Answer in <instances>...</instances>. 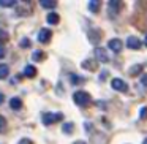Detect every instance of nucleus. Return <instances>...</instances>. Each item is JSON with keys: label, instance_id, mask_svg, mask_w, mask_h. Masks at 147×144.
<instances>
[{"label": "nucleus", "instance_id": "nucleus-1", "mask_svg": "<svg viewBox=\"0 0 147 144\" xmlns=\"http://www.w3.org/2000/svg\"><path fill=\"white\" fill-rule=\"evenodd\" d=\"M73 101L76 103L78 106H87L92 101V97L87 92H84V90H78V92L73 93Z\"/></svg>", "mask_w": 147, "mask_h": 144}, {"label": "nucleus", "instance_id": "nucleus-2", "mask_svg": "<svg viewBox=\"0 0 147 144\" xmlns=\"http://www.w3.org/2000/svg\"><path fill=\"white\" fill-rule=\"evenodd\" d=\"M62 119H63L62 112H46V114H43V124L51 125V124H55V122L62 120Z\"/></svg>", "mask_w": 147, "mask_h": 144}, {"label": "nucleus", "instance_id": "nucleus-3", "mask_svg": "<svg viewBox=\"0 0 147 144\" xmlns=\"http://www.w3.org/2000/svg\"><path fill=\"white\" fill-rule=\"evenodd\" d=\"M111 87L114 90H119V92H127L128 90V84L125 82V81H122L120 78H114V79L111 81Z\"/></svg>", "mask_w": 147, "mask_h": 144}, {"label": "nucleus", "instance_id": "nucleus-4", "mask_svg": "<svg viewBox=\"0 0 147 144\" xmlns=\"http://www.w3.org/2000/svg\"><path fill=\"white\" fill-rule=\"evenodd\" d=\"M51 38H52V32L49 29H41L38 32V41L43 43V45H46Z\"/></svg>", "mask_w": 147, "mask_h": 144}, {"label": "nucleus", "instance_id": "nucleus-5", "mask_svg": "<svg viewBox=\"0 0 147 144\" xmlns=\"http://www.w3.org/2000/svg\"><path fill=\"white\" fill-rule=\"evenodd\" d=\"M108 48L111 49V51H114V52H120L122 48H123V43H122L119 38H112V40H109Z\"/></svg>", "mask_w": 147, "mask_h": 144}, {"label": "nucleus", "instance_id": "nucleus-6", "mask_svg": "<svg viewBox=\"0 0 147 144\" xmlns=\"http://www.w3.org/2000/svg\"><path fill=\"white\" fill-rule=\"evenodd\" d=\"M120 7H122V3H120V2H117V0H112V2H109V3H108V11H109V14H111V16H115V14L120 11Z\"/></svg>", "mask_w": 147, "mask_h": 144}, {"label": "nucleus", "instance_id": "nucleus-7", "mask_svg": "<svg viewBox=\"0 0 147 144\" xmlns=\"http://www.w3.org/2000/svg\"><path fill=\"white\" fill-rule=\"evenodd\" d=\"M141 46H142V43L136 37H130L127 40V48H130V49H141Z\"/></svg>", "mask_w": 147, "mask_h": 144}, {"label": "nucleus", "instance_id": "nucleus-8", "mask_svg": "<svg viewBox=\"0 0 147 144\" xmlns=\"http://www.w3.org/2000/svg\"><path fill=\"white\" fill-rule=\"evenodd\" d=\"M95 57H96V60L103 62V64H106L109 60L108 54H106V51L103 48H95Z\"/></svg>", "mask_w": 147, "mask_h": 144}, {"label": "nucleus", "instance_id": "nucleus-9", "mask_svg": "<svg viewBox=\"0 0 147 144\" xmlns=\"http://www.w3.org/2000/svg\"><path fill=\"white\" fill-rule=\"evenodd\" d=\"M10 106H11V109H21L22 108V101H21V98H18V97H14V98H11L10 100Z\"/></svg>", "mask_w": 147, "mask_h": 144}, {"label": "nucleus", "instance_id": "nucleus-10", "mask_svg": "<svg viewBox=\"0 0 147 144\" xmlns=\"http://www.w3.org/2000/svg\"><path fill=\"white\" fill-rule=\"evenodd\" d=\"M24 74H26L27 78H35V74H36V68L33 67V65H27L26 70H24Z\"/></svg>", "mask_w": 147, "mask_h": 144}, {"label": "nucleus", "instance_id": "nucleus-11", "mask_svg": "<svg viewBox=\"0 0 147 144\" xmlns=\"http://www.w3.org/2000/svg\"><path fill=\"white\" fill-rule=\"evenodd\" d=\"M8 74H10V68H8V65L0 64V79H5Z\"/></svg>", "mask_w": 147, "mask_h": 144}, {"label": "nucleus", "instance_id": "nucleus-12", "mask_svg": "<svg viewBox=\"0 0 147 144\" xmlns=\"http://www.w3.org/2000/svg\"><path fill=\"white\" fill-rule=\"evenodd\" d=\"M46 21H48L49 24H59V21H60V18H59L57 13H49L48 18H46Z\"/></svg>", "mask_w": 147, "mask_h": 144}, {"label": "nucleus", "instance_id": "nucleus-13", "mask_svg": "<svg viewBox=\"0 0 147 144\" xmlns=\"http://www.w3.org/2000/svg\"><path fill=\"white\" fill-rule=\"evenodd\" d=\"M89 10L92 11V13H98V10H100V2L98 0H92V2H89Z\"/></svg>", "mask_w": 147, "mask_h": 144}, {"label": "nucleus", "instance_id": "nucleus-14", "mask_svg": "<svg viewBox=\"0 0 147 144\" xmlns=\"http://www.w3.org/2000/svg\"><path fill=\"white\" fill-rule=\"evenodd\" d=\"M82 68L93 71V70L96 68V65H95V62H93V60H84V62H82Z\"/></svg>", "mask_w": 147, "mask_h": 144}, {"label": "nucleus", "instance_id": "nucleus-15", "mask_svg": "<svg viewBox=\"0 0 147 144\" xmlns=\"http://www.w3.org/2000/svg\"><path fill=\"white\" fill-rule=\"evenodd\" d=\"M40 3H41L43 8H55L57 2H54V0H41Z\"/></svg>", "mask_w": 147, "mask_h": 144}, {"label": "nucleus", "instance_id": "nucleus-16", "mask_svg": "<svg viewBox=\"0 0 147 144\" xmlns=\"http://www.w3.org/2000/svg\"><path fill=\"white\" fill-rule=\"evenodd\" d=\"M14 5H16L14 0H0V7H3V8H11Z\"/></svg>", "mask_w": 147, "mask_h": 144}, {"label": "nucleus", "instance_id": "nucleus-17", "mask_svg": "<svg viewBox=\"0 0 147 144\" xmlns=\"http://www.w3.org/2000/svg\"><path fill=\"white\" fill-rule=\"evenodd\" d=\"M62 130H63L67 135L73 133V124H71V122H67V124H63V127H62Z\"/></svg>", "mask_w": 147, "mask_h": 144}, {"label": "nucleus", "instance_id": "nucleus-18", "mask_svg": "<svg viewBox=\"0 0 147 144\" xmlns=\"http://www.w3.org/2000/svg\"><path fill=\"white\" fill-rule=\"evenodd\" d=\"M8 38H10V35H8V32H7V30L0 29V43H5V41H8Z\"/></svg>", "mask_w": 147, "mask_h": 144}, {"label": "nucleus", "instance_id": "nucleus-19", "mask_svg": "<svg viewBox=\"0 0 147 144\" xmlns=\"http://www.w3.org/2000/svg\"><path fill=\"white\" fill-rule=\"evenodd\" d=\"M32 59L33 60H43V59H45V54H43V51H35L32 54Z\"/></svg>", "mask_w": 147, "mask_h": 144}, {"label": "nucleus", "instance_id": "nucleus-20", "mask_svg": "<svg viewBox=\"0 0 147 144\" xmlns=\"http://www.w3.org/2000/svg\"><path fill=\"white\" fill-rule=\"evenodd\" d=\"M5 131H7V120L3 116H0V133H5Z\"/></svg>", "mask_w": 147, "mask_h": 144}, {"label": "nucleus", "instance_id": "nucleus-21", "mask_svg": "<svg viewBox=\"0 0 147 144\" xmlns=\"http://www.w3.org/2000/svg\"><path fill=\"white\" fill-rule=\"evenodd\" d=\"M139 117L142 119V120H147V106L141 108V111H139Z\"/></svg>", "mask_w": 147, "mask_h": 144}, {"label": "nucleus", "instance_id": "nucleus-22", "mask_svg": "<svg viewBox=\"0 0 147 144\" xmlns=\"http://www.w3.org/2000/svg\"><path fill=\"white\" fill-rule=\"evenodd\" d=\"M141 70H142V65H134V67L130 70V74H136V73H139Z\"/></svg>", "mask_w": 147, "mask_h": 144}, {"label": "nucleus", "instance_id": "nucleus-23", "mask_svg": "<svg viewBox=\"0 0 147 144\" xmlns=\"http://www.w3.org/2000/svg\"><path fill=\"white\" fill-rule=\"evenodd\" d=\"M71 82H73V84H79V82H82V79H81V76L71 74Z\"/></svg>", "mask_w": 147, "mask_h": 144}, {"label": "nucleus", "instance_id": "nucleus-24", "mask_svg": "<svg viewBox=\"0 0 147 144\" xmlns=\"http://www.w3.org/2000/svg\"><path fill=\"white\" fill-rule=\"evenodd\" d=\"M19 45H21V48H29V46H30V41H29V38H24L22 41L19 43Z\"/></svg>", "mask_w": 147, "mask_h": 144}, {"label": "nucleus", "instance_id": "nucleus-25", "mask_svg": "<svg viewBox=\"0 0 147 144\" xmlns=\"http://www.w3.org/2000/svg\"><path fill=\"white\" fill-rule=\"evenodd\" d=\"M141 82H142L144 86L147 87V73H146V74H142V78H141Z\"/></svg>", "mask_w": 147, "mask_h": 144}, {"label": "nucleus", "instance_id": "nucleus-26", "mask_svg": "<svg viewBox=\"0 0 147 144\" xmlns=\"http://www.w3.org/2000/svg\"><path fill=\"white\" fill-rule=\"evenodd\" d=\"M5 54H7L5 48H3V46H0V59H2V57H5Z\"/></svg>", "mask_w": 147, "mask_h": 144}, {"label": "nucleus", "instance_id": "nucleus-27", "mask_svg": "<svg viewBox=\"0 0 147 144\" xmlns=\"http://www.w3.org/2000/svg\"><path fill=\"white\" fill-rule=\"evenodd\" d=\"M19 144H32V141H30V139H21Z\"/></svg>", "mask_w": 147, "mask_h": 144}, {"label": "nucleus", "instance_id": "nucleus-28", "mask_svg": "<svg viewBox=\"0 0 147 144\" xmlns=\"http://www.w3.org/2000/svg\"><path fill=\"white\" fill-rule=\"evenodd\" d=\"M3 100H5V97H3V93H0V105L3 103Z\"/></svg>", "mask_w": 147, "mask_h": 144}, {"label": "nucleus", "instance_id": "nucleus-29", "mask_svg": "<svg viewBox=\"0 0 147 144\" xmlns=\"http://www.w3.org/2000/svg\"><path fill=\"white\" fill-rule=\"evenodd\" d=\"M144 45L147 46V35H146V40H144Z\"/></svg>", "mask_w": 147, "mask_h": 144}, {"label": "nucleus", "instance_id": "nucleus-30", "mask_svg": "<svg viewBox=\"0 0 147 144\" xmlns=\"http://www.w3.org/2000/svg\"><path fill=\"white\" fill-rule=\"evenodd\" d=\"M142 144H147V138H146V139H144V141H142Z\"/></svg>", "mask_w": 147, "mask_h": 144}]
</instances>
